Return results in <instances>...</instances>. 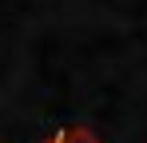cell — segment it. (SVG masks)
Masks as SVG:
<instances>
[{"mask_svg":"<svg viewBox=\"0 0 147 143\" xmlns=\"http://www.w3.org/2000/svg\"><path fill=\"white\" fill-rule=\"evenodd\" d=\"M52 143H64V135H56V139H52Z\"/></svg>","mask_w":147,"mask_h":143,"instance_id":"cell-1","label":"cell"}]
</instances>
